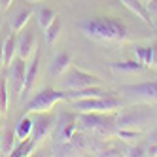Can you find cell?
<instances>
[{
  "label": "cell",
  "mask_w": 157,
  "mask_h": 157,
  "mask_svg": "<svg viewBox=\"0 0 157 157\" xmlns=\"http://www.w3.org/2000/svg\"><path fill=\"white\" fill-rule=\"evenodd\" d=\"M27 2H40V0H27Z\"/></svg>",
  "instance_id": "obj_32"
},
{
  "label": "cell",
  "mask_w": 157,
  "mask_h": 157,
  "mask_svg": "<svg viewBox=\"0 0 157 157\" xmlns=\"http://www.w3.org/2000/svg\"><path fill=\"white\" fill-rule=\"evenodd\" d=\"M15 148V131L4 129L0 132V155H10Z\"/></svg>",
  "instance_id": "obj_17"
},
{
  "label": "cell",
  "mask_w": 157,
  "mask_h": 157,
  "mask_svg": "<svg viewBox=\"0 0 157 157\" xmlns=\"http://www.w3.org/2000/svg\"><path fill=\"white\" fill-rule=\"evenodd\" d=\"M25 72H27V61L21 57H15L12 64L8 66V91L13 97H23V89H25Z\"/></svg>",
  "instance_id": "obj_4"
},
{
  "label": "cell",
  "mask_w": 157,
  "mask_h": 157,
  "mask_svg": "<svg viewBox=\"0 0 157 157\" xmlns=\"http://www.w3.org/2000/svg\"><path fill=\"white\" fill-rule=\"evenodd\" d=\"M36 51H38V46H36L34 32L30 29L23 30V34L17 38V57H21L23 61H30Z\"/></svg>",
  "instance_id": "obj_7"
},
{
  "label": "cell",
  "mask_w": 157,
  "mask_h": 157,
  "mask_svg": "<svg viewBox=\"0 0 157 157\" xmlns=\"http://www.w3.org/2000/svg\"><path fill=\"white\" fill-rule=\"evenodd\" d=\"M61 100H66V91L63 89H44V91L36 93V97L29 102L27 112L29 114H40V112H51V108L61 102Z\"/></svg>",
  "instance_id": "obj_3"
},
{
  "label": "cell",
  "mask_w": 157,
  "mask_h": 157,
  "mask_svg": "<svg viewBox=\"0 0 157 157\" xmlns=\"http://www.w3.org/2000/svg\"><path fill=\"white\" fill-rule=\"evenodd\" d=\"M34 15H36V21H38V25L42 29H46L48 25H51V21L57 17V13H55L53 8H38Z\"/></svg>",
  "instance_id": "obj_22"
},
{
  "label": "cell",
  "mask_w": 157,
  "mask_h": 157,
  "mask_svg": "<svg viewBox=\"0 0 157 157\" xmlns=\"http://www.w3.org/2000/svg\"><path fill=\"white\" fill-rule=\"evenodd\" d=\"M61 21H59V17H55L53 21H51V25H48L46 29H44V36H46V42L49 44V46H53L55 42H57V38L61 36Z\"/></svg>",
  "instance_id": "obj_21"
},
{
  "label": "cell",
  "mask_w": 157,
  "mask_h": 157,
  "mask_svg": "<svg viewBox=\"0 0 157 157\" xmlns=\"http://www.w3.org/2000/svg\"><path fill=\"white\" fill-rule=\"evenodd\" d=\"M125 91L136 95L148 102H155L157 100V82H144V83H136V85H125Z\"/></svg>",
  "instance_id": "obj_8"
},
{
  "label": "cell",
  "mask_w": 157,
  "mask_h": 157,
  "mask_svg": "<svg viewBox=\"0 0 157 157\" xmlns=\"http://www.w3.org/2000/svg\"><path fill=\"white\" fill-rule=\"evenodd\" d=\"M140 2H142V4L146 6V4H148V2H150V0H140Z\"/></svg>",
  "instance_id": "obj_31"
},
{
  "label": "cell",
  "mask_w": 157,
  "mask_h": 157,
  "mask_svg": "<svg viewBox=\"0 0 157 157\" xmlns=\"http://www.w3.org/2000/svg\"><path fill=\"white\" fill-rule=\"evenodd\" d=\"M148 155H157V129L151 132V136H150V148H148Z\"/></svg>",
  "instance_id": "obj_27"
},
{
  "label": "cell",
  "mask_w": 157,
  "mask_h": 157,
  "mask_svg": "<svg viewBox=\"0 0 157 157\" xmlns=\"http://www.w3.org/2000/svg\"><path fill=\"white\" fill-rule=\"evenodd\" d=\"M78 29L83 32V36L100 44H121L129 36V29L123 21L106 15L82 19L78 23Z\"/></svg>",
  "instance_id": "obj_1"
},
{
  "label": "cell",
  "mask_w": 157,
  "mask_h": 157,
  "mask_svg": "<svg viewBox=\"0 0 157 157\" xmlns=\"http://www.w3.org/2000/svg\"><path fill=\"white\" fill-rule=\"evenodd\" d=\"M125 155H131V157H134V155H138V157H140V155H146V153H144V150H142V148H129Z\"/></svg>",
  "instance_id": "obj_29"
},
{
  "label": "cell",
  "mask_w": 157,
  "mask_h": 157,
  "mask_svg": "<svg viewBox=\"0 0 157 157\" xmlns=\"http://www.w3.org/2000/svg\"><path fill=\"white\" fill-rule=\"evenodd\" d=\"M146 12L150 15V21H157V0H150L146 4Z\"/></svg>",
  "instance_id": "obj_26"
},
{
  "label": "cell",
  "mask_w": 157,
  "mask_h": 157,
  "mask_svg": "<svg viewBox=\"0 0 157 157\" xmlns=\"http://www.w3.org/2000/svg\"><path fill=\"white\" fill-rule=\"evenodd\" d=\"M110 70L116 74H136L144 70L140 61H123V63H110Z\"/></svg>",
  "instance_id": "obj_15"
},
{
  "label": "cell",
  "mask_w": 157,
  "mask_h": 157,
  "mask_svg": "<svg viewBox=\"0 0 157 157\" xmlns=\"http://www.w3.org/2000/svg\"><path fill=\"white\" fill-rule=\"evenodd\" d=\"M134 53H136V61H140L144 66H150V63H151V46L136 48Z\"/></svg>",
  "instance_id": "obj_25"
},
{
  "label": "cell",
  "mask_w": 157,
  "mask_h": 157,
  "mask_svg": "<svg viewBox=\"0 0 157 157\" xmlns=\"http://www.w3.org/2000/svg\"><path fill=\"white\" fill-rule=\"evenodd\" d=\"M38 70H40V53L36 51L32 55V59L27 61V72H25V89H23V95L30 93L32 87L36 83V78H38Z\"/></svg>",
  "instance_id": "obj_10"
},
{
  "label": "cell",
  "mask_w": 157,
  "mask_h": 157,
  "mask_svg": "<svg viewBox=\"0 0 157 157\" xmlns=\"http://www.w3.org/2000/svg\"><path fill=\"white\" fill-rule=\"evenodd\" d=\"M34 121V125H32V134H30V138L36 142V146L44 140V138H48L49 136V132L53 131V125H55V119L53 116L49 114V112H40V114L36 116V119H32Z\"/></svg>",
  "instance_id": "obj_6"
},
{
  "label": "cell",
  "mask_w": 157,
  "mask_h": 157,
  "mask_svg": "<svg viewBox=\"0 0 157 157\" xmlns=\"http://www.w3.org/2000/svg\"><path fill=\"white\" fill-rule=\"evenodd\" d=\"M150 66H155L157 68V44H151V63Z\"/></svg>",
  "instance_id": "obj_28"
},
{
  "label": "cell",
  "mask_w": 157,
  "mask_h": 157,
  "mask_svg": "<svg viewBox=\"0 0 157 157\" xmlns=\"http://www.w3.org/2000/svg\"><path fill=\"white\" fill-rule=\"evenodd\" d=\"M72 64V53L70 51H61L53 57L51 66H49V74L51 76H63Z\"/></svg>",
  "instance_id": "obj_11"
},
{
  "label": "cell",
  "mask_w": 157,
  "mask_h": 157,
  "mask_svg": "<svg viewBox=\"0 0 157 157\" xmlns=\"http://www.w3.org/2000/svg\"><path fill=\"white\" fill-rule=\"evenodd\" d=\"M30 17H32V10H29V8L17 10V12H15L12 17H10V23H8L10 30H12V32H19V30H23V29L27 27V23L30 21Z\"/></svg>",
  "instance_id": "obj_14"
},
{
  "label": "cell",
  "mask_w": 157,
  "mask_h": 157,
  "mask_svg": "<svg viewBox=\"0 0 157 157\" xmlns=\"http://www.w3.org/2000/svg\"><path fill=\"white\" fill-rule=\"evenodd\" d=\"M121 4L125 6L131 13H134L136 17H140L144 23H148V25H151V21H150V15H148V12H146V6L140 2V0H121Z\"/></svg>",
  "instance_id": "obj_18"
},
{
  "label": "cell",
  "mask_w": 157,
  "mask_h": 157,
  "mask_svg": "<svg viewBox=\"0 0 157 157\" xmlns=\"http://www.w3.org/2000/svg\"><path fill=\"white\" fill-rule=\"evenodd\" d=\"M34 148H36V142L29 136V138H25V140H19V142L15 144L13 151L10 153V155H13V157H27V155H30L32 151H34Z\"/></svg>",
  "instance_id": "obj_20"
},
{
  "label": "cell",
  "mask_w": 157,
  "mask_h": 157,
  "mask_svg": "<svg viewBox=\"0 0 157 157\" xmlns=\"http://www.w3.org/2000/svg\"><path fill=\"white\" fill-rule=\"evenodd\" d=\"M8 82L6 78H0V114H6L8 112Z\"/></svg>",
  "instance_id": "obj_24"
},
{
  "label": "cell",
  "mask_w": 157,
  "mask_h": 157,
  "mask_svg": "<svg viewBox=\"0 0 157 157\" xmlns=\"http://www.w3.org/2000/svg\"><path fill=\"white\" fill-rule=\"evenodd\" d=\"M123 104L121 100L114 95H102V97H93V98H83V100H74L76 112H100V114H108V112H116Z\"/></svg>",
  "instance_id": "obj_2"
},
{
  "label": "cell",
  "mask_w": 157,
  "mask_h": 157,
  "mask_svg": "<svg viewBox=\"0 0 157 157\" xmlns=\"http://www.w3.org/2000/svg\"><path fill=\"white\" fill-rule=\"evenodd\" d=\"M63 80V89H82V87H89V85H100V78L95 74L83 72L80 68H68Z\"/></svg>",
  "instance_id": "obj_5"
},
{
  "label": "cell",
  "mask_w": 157,
  "mask_h": 157,
  "mask_svg": "<svg viewBox=\"0 0 157 157\" xmlns=\"http://www.w3.org/2000/svg\"><path fill=\"white\" fill-rule=\"evenodd\" d=\"M15 57H17V36H15V32H12V34H8L4 38V44H2V61H4V66H10Z\"/></svg>",
  "instance_id": "obj_13"
},
{
  "label": "cell",
  "mask_w": 157,
  "mask_h": 157,
  "mask_svg": "<svg viewBox=\"0 0 157 157\" xmlns=\"http://www.w3.org/2000/svg\"><path fill=\"white\" fill-rule=\"evenodd\" d=\"M12 4H13V0H0V12H6Z\"/></svg>",
  "instance_id": "obj_30"
},
{
  "label": "cell",
  "mask_w": 157,
  "mask_h": 157,
  "mask_svg": "<svg viewBox=\"0 0 157 157\" xmlns=\"http://www.w3.org/2000/svg\"><path fill=\"white\" fill-rule=\"evenodd\" d=\"M64 91H66V100H70V102L106 95V91H102L100 85H89V87H82V89H64Z\"/></svg>",
  "instance_id": "obj_9"
},
{
  "label": "cell",
  "mask_w": 157,
  "mask_h": 157,
  "mask_svg": "<svg viewBox=\"0 0 157 157\" xmlns=\"http://www.w3.org/2000/svg\"><path fill=\"white\" fill-rule=\"evenodd\" d=\"M155 23H157V21H155Z\"/></svg>",
  "instance_id": "obj_33"
},
{
  "label": "cell",
  "mask_w": 157,
  "mask_h": 157,
  "mask_svg": "<svg viewBox=\"0 0 157 157\" xmlns=\"http://www.w3.org/2000/svg\"><path fill=\"white\" fill-rule=\"evenodd\" d=\"M32 125H34V121H32L30 114H27V116H23L19 119V123L15 125V138H17V142L30 136L32 134Z\"/></svg>",
  "instance_id": "obj_19"
},
{
  "label": "cell",
  "mask_w": 157,
  "mask_h": 157,
  "mask_svg": "<svg viewBox=\"0 0 157 157\" xmlns=\"http://www.w3.org/2000/svg\"><path fill=\"white\" fill-rule=\"evenodd\" d=\"M76 116H70V114H64L63 119H61V127H59V140L61 142H66L70 140V136L76 132Z\"/></svg>",
  "instance_id": "obj_16"
},
{
  "label": "cell",
  "mask_w": 157,
  "mask_h": 157,
  "mask_svg": "<svg viewBox=\"0 0 157 157\" xmlns=\"http://www.w3.org/2000/svg\"><path fill=\"white\" fill-rule=\"evenodd\" d=\"M116 136L123 142H132L140 138V131L138 129H116Z\"/></svg>",
  "instance_id": "obj_23"
},
{
  "label": "cell",
  "mask_w": 157,
  "mask_h": 157,
  "mask_svg": "<svg viewBox=\"0 0 157 157\" xmlns=\"http://www.w3.org/2000/svg\"><path fill=\"white\" fill-rule=\"evenodd\" d=\"M146 114H138V112H127L116 119V127L117 129H136L146 121Z\"/></svg>",
  "instance_id": "obj_12"
}]
</instances>
